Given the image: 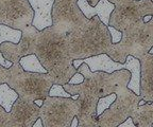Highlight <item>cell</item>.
<instances>
[{
    "mask_svg": "<svg viewBox=\"0 0 153 127\" xmlns=\"http://www.w3.org/2000/svg\"><path fill=\"white\" fill-rule=\"evenodd\" d=\"M34 54L52 77L54 84H66L76 73V68L72 65L68 53L67 33L57 31L52 26L39 31Z\"/></svg>",
    "mask_w": 153,
    "mask_h": 127,
    "instance_id": "cell-1",
    "label": "cell"
},
{
    "mask_svg": "<svg viewBox=\"0 0 153 127\" xmlns=\"http://www.w3.org/2000/svg\"><path fill=\"white\" fill-rule=\"evenodd\" d=\"M68 53L72 60L91 57L111 50L112 39L108 26L94 16L83 30L67 34Z\"/></svg>",
    "mask_w": 153,
    "mask_h": 127,
    "instance_id": "cell-2",
    "label": "cell"
},
{
    "mask_svg": "<svg viewBox=\"0 0 153 127\" xmlns=\"http://www.w3.org/2000/svg\"><path fill=\"white\" fill-rule=\"evenodd\" d=\"M122 33L121 40L113 43L108 55L115 62H124L128 55L140 58L149 53L153 46V16L149 21H138L128 26Z\"/></svg>",
    "mask_w": 153,
    "mask_h": 127,
    "instance_id": "cell-3",
    "label": "cell"
},
{
    "mask_svg": "<svg viewBox=\"0 0 153 127\" xmlns=\"http://www.w3.org/2000/svg\"><path fill=\"white\" fill-rule=\"evenodd\" d=\"M11 76L7 85L12 87L18 94V98L25 101L45 100L49 95V90L53 79L47 73L25 71L19 62H14L9 68Z\"/></svg>",
    "mask_w": 153,
    "mask_h": 127,
    "instance_id": "cell-4",
    "label": "cell"
},
{
    "mask_svg": "<svg viewBox=\"0 0 153 127\" xmlns=\"http://www.w3.org/2000/svg\"><path fill=\"white\" fill-rule=\"evenodd\" d=\"M115 101L97 117V127H117L131 117L139 101L143 100L140 94L134 93L128 88L127 84L119 85L115 90Z\"/></svg>",
    "mask_w": 153,
    "mask_h": 127,
    "instance_id": "cell-5",
    "label": "cell"
},
{
    "mask_svg": "<svg viewBox=\"0 0 153 127\" xmlns=\"http://www.w3.org/2000/svg\"><path fill=\"white\" fill-rule=\"evenodd\" d=\"M76 71L84 76V81L80 84L96 94L99 98L111 93H115V90L119 85H128L131 79V73L128 69L116 70L112 73H106L104 71L93 72L84 62L76 68Z\"/></svg>",
    "mask_w": 153,
    "mask_h": 127,
    "instance_id": "cell-6",
    "label": "cell"
},
{
    "mask_svg": "<svg viewBox=\"0 0 153 127\" xmlns=\"http://www.w3.org/2000/svg\"><path fill=\"white\" fill-rule=\"evenodd\" d=\"M79 109L78 100L48 95L39 108V117L44 127H70L72 119L79 113Z\"/></svg>",
    "mask_w": 153,
    "mask_h": 127,
    "instance_id": "cell-7",
    "label": "cell"
},
{
    "mask_svg": "<svg viewBox=\"0 0 153 127\" xmlns=\"http://www.w3.org/2000/svg\"><path fill=\"white\" fill-rule=\"evenodd\" d=\"M78 0H54L52 7V26L65 33L79 32L85 28L89 19L82 13Z\"/></svg>",
    "mask_w": 153,
    "mask_h": 127,
    "instance_id": "cell-8",
    "label": "cell"
},
{
    "mask_svg": "<svg viewBox=\"0 0 153 127\" xmlns=\"http://www.w3.org/2000/svg\"><path fill=\"white\" fill-rule=\"evenodd\" d=\"M148 15L153 16V0H132L123 4L115 5L108 24L122 32L128 26Z\"/></svg>",
    "mask_w": 153,
    "mask_h": 127,
    "instance_id": "cell-9",
    "label": "cell"
},
{
    "mask_svg": "<svg viewBox=\"0 0 153 127\" xmlns=\"http://www.w3.org/2000/svg\"><path fill=\"white\" fill-rule=\"evenodd\" d=\"M34 11L28 0H0V23L22 30L31 26Z\"/></svg>",
    "mask_w": 153,
    "mask_h": 127,
    "instance_id": "cell-10",
    "label": "cell"
},
{
    "mask_svg": "<svg viewBox=\"0 0 153 127\" xmlns=\"http://www.w3.org/2000/svg\"><path fill=\"white\" fill-rule=\"evenodd\" d=\"M64 89L71 95L78 94V102L80 104L78 117V127H97V103L99 98L93 92L84 88L81 84L63 85Z\"/></svg>",
    "mask_w": 153,
    "mask_h": 127,
    "instance_id": "cell-11",
    "label": "cell"
},
{
    "mask_svg": "<svg viewBox=\"0 0 153 127\" xmlns=\"http://www.w3.org/2000/svg\"><path fill=\"white\" fill-rule=\"evenodd\" d=\"M22 35L19 43H14L11 41H4L0 45V52L5 59L14 62H19L20 58L34 53L38 31L34 26H28L22 30Z\"/></svg>",
    "mask_w": 153,
    "mask_h": 127,
    "instance_id": "cell-12",
    "label": "cell"
},
{
    "mask_svg": "<svg viewBox=\"0 0 153 127\" xmlns=\"http://www.w3.org/2000/svg\"><path fill=\"white\" fill-rule=\"evenodd\" d=\"M39 106L34 101L17 98L10 110L7 127H32L39 117Z\"/></svg>",
    "mask_w": 153,
    "mask_h": 127,
    "instance_id": "cell-13",
    "label": "cell"
},
{
    "mask_svg": "<svg viewBox=\"0 0 153 127\" xmlns=\"http://www.w3.org/2000/svg\"><path fill=\"white\" fill-rule=\"evenodd\" d=\"M140 62V92L145 102H153V54L147 53Z\"/></svg>",
    "mask_w": 153,
    "mask_h": 127,
    "instance_id": "cell-14",
    "label": "cell"
},
{
    "mask_svg": "<svg viewBox=\"0 0 153 127\" xmlns=\"http://www.w3.org/2000/svg\"><path fill=\"white\" fill-rule=\"evenodd\" d=\"M34 11L32 26L43 31L52 26V7L54 0H28Z\"/></svg>",
    "mask_w": 153,
    "mask_h": 127,
    "instance_id": "cell-15",
    "label": "cell"
},
{
    "mask_svg": "<svg viewBox=\"0 0 153 127\" xmlns=\"http://www.w3.org/2000/svg\"><path fill=\"white\" fill-rule=\"evenodd\" d=\"M76 3L87 19H91L94 16H98L103 23L108 26L111 14L115 9L114 3L110 2L108 0H99L98 3L94 7L89 4L87 0H78Z\"/></svg>",
    "mask_w": 153,
    "mask_h": 127,
    "instance_id": "cell-16",
    "label": "cell"
},
{
    "mask_svg": "<svg viewBox=\"0 0 153 127\" xmlns=\"http://www.w3.org/2000/svg\"><path fill=\"white\" fill-rule=\"evenodd\" d=\"M131 117L137 127H152L153 102H146L143 105H138Z\"/></svg>",
    "mask_w": 153,
    "mask_h": 127,
    "instance_id": "cell-17",
    "label": "cell"
},
{
    "mask_svg": "<svg viewBox=\"0 0 153 127\" xmlns=\"http://www.w3.org/2000/svg\"><path fill=\"white\" fill-rule=\"evenodd\" d=\"M17 98L18 94L12 87H10L7 83L0 84V106H2L7 112H10Z\"/></svg>",
    "mask_w": 153,
    "mask_h": 127,
    "instance_id": "cell-18",
    "label": "cell"
},
{
    "mask_svg": "<svg viewBox=\"0 0 153 127\" xmlns=\"http://www.w3.org/2000/svg\"><path fill=\"white\" fill-rule=\"evenodd\" d=\"M19 64L24 68L25 71L29 72H38V73H47V70L44 68L42 62L37 58V56L32 53L20 58Z\"/></svg>",
    "mask_w": 153,
    "mask_h": 127,
    "instance_id": "cell-19",
    "label": "cell"
},
{
    "mask_svg": "<svg viewBox=\"0 0 153 127\" xmlns=\"http://www.w3.org/2000/svg\"><path fill=\"white\" fill-rule=\"evenodd\" d=\"M22 35V30L14 29V28H11L9 26L0 23V45L4 41H11L14 43H19Z\"/></svg>",
    "mask_w": 153,
    "mask_h": 127,
    "instance_id": "cell-20",
    "label": "cell"
},
{
    "mask_svg": "<svg viewBox=\"0 0 153 127\" xmlns=\"http://www.w3.org/2000/svg\"><path fill=\"white\" fill-rule=\"evenodd\" d=\"M116 98V94L115 93H111L108 95L102 96L98 100V103H97V117L100 115L103 111L106 109V108L110 107V105L115 101Z\"/></svg>",
    "mask_w": 153,
    "mask_h": 127,
    "instance_id": "cell-21",
    "label": "cell"
},
{
    "mask_svg": "<svg viewBox=\"0 0 153 127\" xmlns=\"http://www.w3.org/2000/svg\"><path fill=\"white\" fill-rule=\"evenodd\" d=\"M49 95L50 96H62V98H72L74 100L78 98V94H74V95H71L70 93L66 91L63 87V85L60 84H53L51 86L50 90H49Z\"/></svg>",
    "mask_w": 153,
    "mask_h": 127,
    "instance_id": "cell-22",
    "label": "cell"
},
{
    "mask_svg": "<svg viewBox=\"0 0 153 127\" xmlns=\"http://www.w3.org/2000/svg\"><path fill=\"white\" fill-rule=\"evenodd\" d=\"M108 29L110 31V34H111V39H112V43H117L121 40V37H122V33L119 31V30L115 29L114 26H108Z\"/></svg>",
    "mask_w": 153,
    "mask_h": 127,
    "instance_id": "cell-23",
    "label": "cell"
},
{
    "mask_svg": "<svg viewBox=\"0 0 153 127\" xmlns=\"http://www.w3.org/2000/svg\"><path fill=\"white\" fill-rule=\"evenodd\" d=\"M10 76H11V71L9 68H5L2 65H0V84H3V83L7 84Z\"/></svg>",
    "mask_w": 153,
    "mask_h": 127,
    "instance_id": "cell-24",
    "label": "cell"
},
{
    "mask_svg": "<svg viewBox=\"0 0 153 127\" xmlns=\"http://www.w3.org/2000/svg\"><path fill=\"white\" fill-rule=\"evenodd\" d=\"M83 81H84L83 74H81L80 72L76 71V73H74V74L70 77V79L68 81V83H69V84H80V83H82Z\"/></svg>",
    "mask_w": 153,
    "mask_h": 127,
    "instance_id": "cell-25",
    "label": "cell"
},
{
    "mask_svg": "<svg viewBox=\"0 0 153 127\" xmlns=\"http://www.w3.org/2000/svg\"><path fill=\"white\" fill-rule=\"evenodd\" d=\"M117 127H136V125L134 124L133 120H132V117H129L128 119H126L123 122L120 123Z\"/></svg>",
    "mask_w": 153,
    "mask_h": 127,
    "instance_id": "cell-26",
    "label": "cell"
},
{
    "mask_svg": "<svg viewBox=\"0 0 153 127\" xmlns=\"http://www.w3.org/2000/svg\"><path fill=\"white\" fill-rule=\"evenodd\" d=\"M12 64H13L12 62L5 59V58L3 57L2 54H1V52H0V65H2L3 67H5V68H10L11 66H12Z\"/></svg>",
    "mask_w": 153,
    "mask_h": 127,
    "instance_id": "cell-27",
    "label": "cell"
},
{
    "mask_svg": "<svg viewBox=\"0 0 153 127\" xmlns=\"http://www.w3.org/2000/svg\"><path fill=\"white\" fill-rule=\"evenodd\" d=\"M108 1L114 3L115 5H120V4H123V3L130 2V1H132V0H108Z\"/></svg>",
    "mask_w": 153,
    "mask_h": 127,
    "instance_id": "cell-28",
    "label": "cell"
},
{
    "mask_svg": "<svg viewBox=\"0 0 153 127\" xmlns=\"http://www.w3.org/2000/svg\"><path fill=\"white\" fill-rule=\"evenodd\" d=\"M32 127H44L43 121H42L41 117H38L37 120L34 122V124H33V126H32Z\"/></svg>",
    "mask_w": 153,
    "mask_h": 127,
    "instance_id": "cell-29",
    "label": "cell"
},
{
    "mask_svg": "<svg viewBox=\"0 0 153 127\" xmlns=\"http://www.w3.org/2000/svg\"><path fill=\"white\" fill-rule=\"evenodd\" d=\"M78 123H79V121H78V117H74V119H72V121H71V125H70V127H78Z\"/></svg>",
    "mask_w": 153,
    "mask_h": 127,
    "instance_id": "cell-30",
    "label": "cell"
},
{
    "mask_svg": "<svg viewBox=\"0 0 153 127\" xmlns=\"http://www.w3.org/2000/svg\"><path fill=\"white\" fill-rule=\"evenodd\" d=\"M43 101H44V100H41V98H38V100H35L34 102H35V104H37V105L39 106V107H41V106L43 105Z\"/></svg>",
    "mask_w": 153,
    "mask_h": 127,
    "instance_id": "cell-31",
    "label": "cell"
},
{
    "mask_svg": "<svg viewBox=\"0 0 153 127\" xmlns=\"http://www.w3.org/2000/svg\"><path fill=\"white\" fill-rule=\"evenodd\" d=\"M149 53H152V54H153V46H152V48L150 49V51H149Z\"/></svg>",
    "mask_w": 153,
    "mask_h": 127,
    "instance_id": "cell-32",
    "label": "cell"
}]
</instances>
